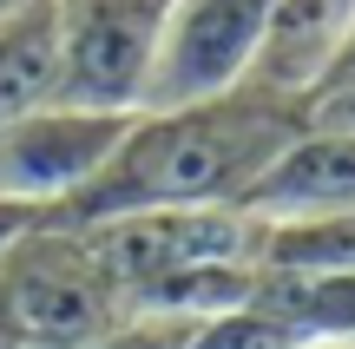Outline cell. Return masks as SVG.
<instances>
[{
  "mask_svg": "<svg viewBox=\"0 0 355 349\" xmlns=\"http://www.w3.org/2000/svg\"><path fill=\"white\" fill-rule=\"evenodd\" d=\"M349 20H355V0H270L263 40H257V60H250V86L309 105Z\"/></svg>",
  "mask_w": 355,
  "mask_h": 349,
  "instance_id": "obj_7",
  "label": "cell"
},
{
  "mask_svg": "<svg viewBox=\"0 0 355 349\" xmlns=\"http://www.w3.org/2000/svg\"><path fill=\"white\" fill-rule=\"evenodd\" d=\"M263 20H270V0H171L139 112H171V105L224 99V92L250 86Z\"/></svg>",
  "mask_w": 355,
  "mask_h": 349,
  "instance_id": "obj_4",
  "label": "cell"
},
{
  "mask_svg": "<svg viewBox=\"0 0 355 349\" xmlns=\"http://www.w3.org/2000/svg\"><path fill=\"white\" fill-rule=\"evenodd\" d=\"M257 297L296 330V337H329L355 343V271H322V277H257Z\"/></svg>",
  "mask_w": 355,
  "mask_h": 349,
  "instance_id": "obj_9",
  "label": "cell"
},
{
  "mask_svg": "<svg viewBox=\"0 0 355 349\" xmlns=\"http://www.w3.org/2000/svg\"><path fill=\"white\" fill-rule=\"evenodd\" d=\"M60 92V46H53V0L0 20V126L53 105Z\"/></svg>",
  "mask_w": 355,
  "mask_h": 349,
  "instance_id": "obj_8",
  "label": "cell"
},
{
  "mask_svg": "<svg viewBox=\"0 0 355 349\" xmlns=\"http://www.w3.org/2000/svg\"><path fill=\"white\" fill-rule=\"evenodd\" d=\"M191 337H198V323H184V316H125L86 349H191Z\"/></svg>",
  "mask_w": 355,
  "mask_h": 349,
  "instance_id": "obj_12",
  "label": "cell"
},
{
  "mask_svg": "<svg viewBox=\"0 0 355 349\" xmlns=\"http://www.w3.org/2000/svg\"><path fill=\"white\" fill-rule=\"evenodd\" d=\"M296 343H303V337H296L257 290H250V303H237V310L204 316L198 337H191V349H296Z\"/></svg>",
  "mask_w": 355,
  "mask_h": 349,
  "instance_id": "obj_11",
  "label": "cell"
},
{
  "mask_svg": "<svg viewBox=\"0 0 355 349\" xmlns=\"http://www.w3.org/2000/svg\"><path fill=\"white\" fill-rule=\"evenodd\" d=\"M132 112H86V105H40V112L0 126V198L40 211V218L66 211L99 178Z\"/></svg>",
  "mask_w": 355,
  "mask_h": 349,
  "instance_id": "obj_5",
  "label": "cell"
},
{
  "mask_svg": "<svg viewBox=\"0 0 355 349\" xmlns=\"http://www.w3.org/2000/svg\"><path fill=\"white\" fill-rule=\"evenodd\" d=\"M309 126L355 132V86H343V92H322V99H309Z\"/></svg>",
  "mask_w": 355,
  "mask_h": 349,
  "instance_id": "obj_13",
  "label": "cell"
},
{
  "mask_svg": "<svg viewBox=\"0 0 355 349\" xmlns=\"http://www.w3.org/2000/svg\"><path fill=\"white\" fill-rule=\"evenodd\" d=\"M355 86V20H349V33H343V46H336V60H329V73H322V86H316V99L322 92H343Z\"/></svg>",
  "mask_w": 355,
  "mask_h": 349,
  "instance_id": "obj_15",
  "label": "cell"
},
{
  "mask_svg": "<svg viewBox=\"0 0 355 349\" xmlns=\"http://www.w3.org/2000/svg\"><path fill=\"white\" fill-rule=\"evenodd\" d=\"M165 13L171 0H53V46H60L53 105L139 112Z\"/></svg>",
  "mask_w": 355,
  "mask_h": 349,
  "instance_id": "obj_3",
  "label": "cell"
},
{
  "mask_svg": "<svg viewBox=\"0 0 355 349\" xmlns=\"http://www.w3.org/2000/svg\"><path fill=\"white\" fill-rule=\"evenodd\" d=\"M33 0H0V20H13V13H26Z\"/></svg>",
  "mask_w": 355,
  "mask_h": 349,
  "instance_id": "obj_18",
  "label": "cell"
},
{
  "mask_svg": "<svg viewBox=\"0 0 355 349\" xmlns=\"http://www.w3.org/2000/svg\"><path fill=\"white\" fill-rule=\"evenodd\" d=\"M243 211L263 224H296V218H336L355 211V132L336 126H303L277 152V165L257 178Z\"/></svg>",
  "mask_w": 355,
  "mask_h": 349,
  "instance_id": "obj_6",
  "label": "cell"
},
{
  "mask_svg": "<svg viewBox=\"0 0 355 349\" xmlns=\"http://www.w3.org/2000/svg\"><path fill=\"white\" fill-rule=\"evenodd\" d=\"M0 303L20 349H86L132 316L119 277L73 224H40L13 244L0 264Z\"/></svg>",
  "mask_w": 355,
  "mask_h": 349,
  "instance_id": "obj_2",
  "label": "cell"
},
{
  "mask_svg": "<svg viewBox=\"0 0 355 349\" xmlns=\"http://www.w3.org/2000/svg\"><path fill=\"white\" fill-rule=\"evenodd\" d=\"M263 271L277 277H322V271H355V211L336 218H296V224H263Z\"/></svg>",
  "mask_w": 355,
  "mask_h": 349,
  "instance_id": "obj_10",
  "label": "cell"
},
{
  "mask_svg": "<svg viewBox=\"0 0 355 349\" xmlns=\"http://www.w3.org/2000/svg\"><path fill=\"white\" fill-rule=\"evenodd\" d=\"M40 224H46L40 211H26V205H7V198H0V264H7V257H13V244H20L26 231H40Z\"/></svg>",
  "mask_w": 355,
  "mask_h": 349,
  "instance_id": "obj_14",
  "label": "cell"
},
{
  "mask_svg": "<svg viewBox=\"0 0 355 349\" xmlns=\"http://www.w3.org/2000/svg\"><path fill=\"white\" fill-rule=\"evenodd\" d=\"M0 349H20V337H13V323H7V303H0Z\"/></svg>",
  "mask_w": 355,
  "mask_h": 349,
  "instance_id": "obj_16",
  "label": "cell"
},
{
  "mask_svg": "<svg viewBox=\"0 0 355 349\" xmlns=\"http://www.w3.org/2000/svg\"><path fill=\"white\" fill-rule=\"evenodd\" d=\"M296 349H355V343H329V337H303Z\"/></svg>",
  "mask_w": 355,
  "mask_h": 349,
  "instance_id": "obj_17",
  "label": "cell"
},
{
  "mask_svg": "<svg viewBox=\"0 0 355 349\" xmlns=\"http://www.w3.org/2000/svg\"><path fill=\"white\" fill-rule=\"evenodd\" d=\"M309 126V105L237 86L224 99L132 112L99 178L46 224H105L132 211H243L277 152Z\"/></svg>",
  "mask_w": 355,
  "mask_h": 349,
  "instance_id": "obj_1",
  "label": "cell"
}]
</instances>
